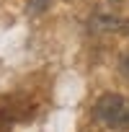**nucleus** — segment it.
<instances>
[{"instance_id": "3", "label": "nucleus", "mask_w": 129, "mask_h": 132, "mask_svg": "<svg viewBox=\"0 0 129 132\" xmlns=\"http://www.w3.org/2000/svg\"><path fill=\"white\" fill-rule=\"evenodd\" d=\"M119 73H121L124 80H129V52H124L119 57Z\"/></svg>"}, {"instance_id": "6", "label": "nucleus", "mask_w": 129, "mask_h": 132, "mask_svg": "<svg viewBox=\"0 0 129 132\" xmlns=\"http://www.w3.org/2000/svg\"><path fill=\"white\" fill-rule=\"evenodd\" d=\"M108 3H111V5H119V3H121V0H108Z\"/></svg>"}, {"instance_id": "4", "label": "nucleus", "mask_w": 129, "mask_h": 132, "mask_svg": "<svg viewBox=\"0 0 129 132\" xmlns=\"http://www.w3.org/2000/svg\"><path fill=\"white\" fill-rule=\"evenodd\" d=\"M49 8V0H31L29 3V13H44Z\"/></svg>"}, {"instance_id": "5", "label": "nucleus", "mask_w": 129, "mask_h": 132, "mask_svg": "<svg viewBox=\"0 0 129 132\" xmlns=\"http://www.w3.org/2000/svg\"><path fill=\"white\" fill-rule=\"evenodd\" d=\"M119 31H121L124 36H129V18H124V21H121V29H119Z\"/></svg>"}, {"instance_id": "1", "label": "nucleus", "mask_w": 129, "mask_h": 132, "mask_svg": "<svg viewBox=\"0 0 129 132\" xmlns=\"http://www.w3.org/2000/svg\"><path fill=\"white\" fill-rule=\"evenodd\" d=\"M93 119L108 129H126L129 127V106L119 93H103L93 106Z\"/></svg>"}, {"instance_id": "2", "label": "nucleus", "mask_w": 129, "mask_h": 132, "mask_svg": "<svg viewBox=\"0 0 129 132\" xmlns=\"http://www.w3.org/2000/svg\"><path fill=\"white\" fill-rule=\"evenodd\" d=\"M88 26L93 34H114L121 29V18L114 13H96V16H90Z\"/></svg>"}]
</instances>
